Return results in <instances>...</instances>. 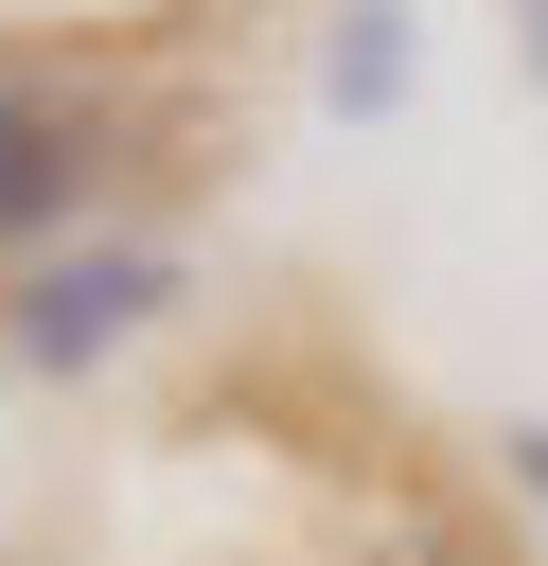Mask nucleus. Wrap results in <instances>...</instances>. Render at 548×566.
I'll return each instance as SVG.
<instances>
[{"label": "nucleus", "mask_w": 548, "mask_h": 566, "mask_svg": "<svg viewBox=\"0 0 548 566\" xmlns=\"http://www.w3.org/2000/svg\"><path fill=\"white\" fill-rule=\"evenodd\" d=\"M106 195V106L71 71H0V248H53Z\"/></svg>", "instance_id": "f257e3e1"}, {"label": "nucleus", "mask_w": 548, "mask_h": 566, "mask_svg": "<svg viewBox=\"0 0 548 566\" xmlns=\"http://www.w3.org/2000/svg\"><path fill=\"white\" fill-rule=\"evenodd\" d=\"M159 301H177V265H159V248H88V265H35L0 336H18L35 371H88V354H124Z\"/></svg>", "instance_id": "f03ea898"}, {"label": "nucleus", "mask_w": 548, "mask_h": 566, "mask_svg": "<svg viewBox=\"0 0 548 566\" xmlns=\"http://www.w3.org/2000/svg\"><path fill=\"white\" fill-rule=\"evenodd\" d=\"M318 106H336V124L407 106V0H354V18H336V53H318Z\"/></svg>", "instance_id": "7ed1b4c3"}, {"label": "nucleus", "mask_w": 548, "mask_h": 566, "mask_svg": "<svg viewBox=\"0 0 548 566\" xmlns=\"http://www.w3.org/2000/svg\"><path fill=\"white\" fill-rule=\"evenodd\" d=\"M513 478H530V495H548V424H513Z\"/></svg>", "instance_id": "20e7f679"}, {"label": "nucleus", "mask_w": 548, "mask_h": 566, "mask_svg": "<svg viewBox=\"0 0 548 566\" xmlns=\"http://www.w3.org/2000/svg\"><path fill=\"white\" fill-rule=\"evenodd\" d=\"M354 566H442V548H354Z\"/></svg>", "instance_id": "39448f33"}]
</instances>
